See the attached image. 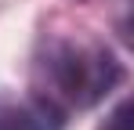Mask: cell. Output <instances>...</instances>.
Masks as SVG:
<instances>
[{
	"label": "cell",
	"mask_w": 134,
	"mask_h": 130,
	"mask_svg": "<svg viewBox=\"0 0 134 130\" xmlns=\"http://www.w3.org/2000/svg\"><path fill=\"white\" fill-rule=\"evenodd\" d=\"M0 130H65V112L36 94L25 101L0 98Z\"/></svg>",
	"instance_id": "cell-2"
},
{
	"label": "cell",
	"mask_w": 134,
	"mask_h": 130,
	"mask_svg": "<svg viewBox=\"0 0 134 130\" xmlns=\"http://www.w3.org/2000/svg\"><path fill=\"white\" fill-rule=\"evenodd\" d=\"M120 80V58L94 36H44L33 58V94L58 105L65 116L98 105Z\"/></svg>",
	"instance_id": "cell-1"
},
{
	"label": "cell",
	"mask_w": 134,
	"mask_h": 130,
	"mask_svg": "<svg viewBox=\"0 0 134 130\" xmlns=\"http://www.w3.org/2000/svg\"><path fill=\"white\" fill-rule=\"evenodd\" d=\"M131 116H134V108H131V101L123 98V101H120V105H116L109 116H105L102 130H131Z\"/></svg>",
	"instance_id": "cell-3"
}]
</instances>
